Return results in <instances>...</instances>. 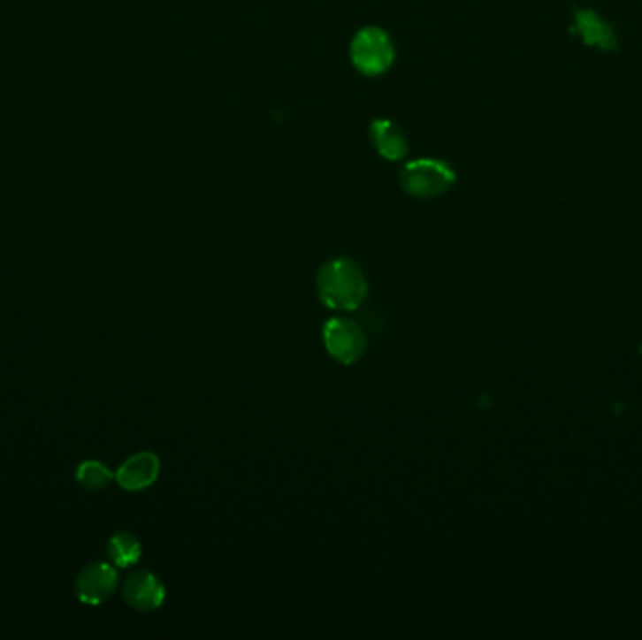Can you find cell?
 I'll return each instance as SVG.
<instances>
[{"label":"cell","instance_id":"6da1fadb","mask_svg":"<svg viewBox=\"0 0 642 640\" xmlns=\"http://www.w3.org/2000/svg\"><path fill=\"white\" fill-rule=\"evenodd\" d=\"M319 301L331 310H357L369 295V282L363 269L348 257H336L327 262L317 272Z\"/></svg>","mask_w":642,"mask_h":640},{"label":"cell","instance_id":"7a4b0ae2","mask_svg":"<svg viewBox=\"0 0 642 640\" xmlns=\"http://www.w3.org/2000/svg\"><path fill=\"white\" fill-rule=\"evenodd\" d=\"M456 180L451 165L434 160V158H419L409 162L402 167L401 182L402 188L416 197H436L446 194Z\"/></svg>","mask_w":642,"mask_h":640},{"label":"cell","instance_id":"3957f363","mask_svg":"<svg viewBox=\"0 0 642 640\" xmlns=\"http://www.w3.org/2000/svg\"><path fill=\"white\" fill-rule=\"evenodd\" d=\"M394 45L386 30L364 27L351 40V63L364 75H379L391 68Z\"/></svg>","mask_w":642,"mask_h":640},{"label":"cell","instance_id":"277c9868","mask_svg":"<svg viewBox=\"0 0 642 640\" xmlns=\"http://www.w3.org/2000/svg\"><path fill=\"white\" fill-rule=\"evenodd\" d=\"M324 344L332 361L355 364L366 352L364 331L351 319L332 317L324 327Z\"/></svg>","mask_w":642,"mask_h":640},{"label":"cell","instance_id":"5b68a950","mask_svg":"<svg viewBox=\"0 0 642 640\" xmlns=\"http://www.w3.org/2000/svg\"><path fill=\"white\" fill-rule=\"evenodd\" d=\"M117 588V569L105 561L88 563L75 581V593L85 605H102L113 596Z\"/></svg>","mask_w":642,"mask_h":640},{"label":"cell","instance_id":"8992f818","mask_svg":"<svg viewBox=\"0 0 642 640\" xmlns=\"http://www.w3.org/2000/svg\"><path fill=\"white\" fill-rule=\"evenodd\" d=\"M122 598L135 611L152 613L165 601V588L150 571H135L122 586Z\"/></svg>","mask_w":642,"mask_h":640},{"label":"cell","instance_id":"52a82bcc","mask_svg":"<svg viewBox=\"0 0 642 640\" xmlns=\"http://www.w3.org/2000/svg\"><path fill=\"white\" fill-rule=\"evenodd\" d=\"M160 476V461L155 453L141 451L132 454L117 469L115 479L120 489L128 492H140L157 483Z\"/></svg>","mask_w":642,"mask_h":640},{"label":"cell","instance_id":"ba28073f","mask_svg":"<svg viewBox=\"0 0 642 640\" xmlns=\"http://www.w3.org/2000/svg\"><path fill=\"white\" fill-rule=\"evenodd\" d=\"M571 33L580 36V40L590 45V48H598L601 51L618 50L615 28L592 10L575 11V25L571 27Z\"/></svg>","mask_w":642,"mask_h":640},{"label":"cell","instance_id":"9c48e42d","mask_svg":"<svg viewBox=\"0 0 642 640\" xmlns=\"http://www.w3.org/2000/svg\"><path fill=\"white\" fill-rule=\"evenodd\" d=\"M371 137L376 150L387 160H401L408 152V141L402 130L391 120H374L371 125Z\"/></svg>","mask_w":642,"mask_h":640},{"label":"cell","instance_id":"30bf717a","mask_svg":"<svg viewBox=\"0 0 642 640\" xmlns=\"http://www.w3.org/2000/svg\"><path fill=\"white\" fill-rule=\"evenodd\" d=\"M107 554H110L115 568L126 569L135 566V563L141 560L143 546L134 533L118 531L110 539V543H107Z\"/></svg>","mask_w":642,"mask_h":640},{"label":"cell","instance_id":"8fae6325","mask_svg":"<svg viewBox=\"0 0 642 640\" xmlns=\"http://www.w3.org/2000/svg\"><path fill=\"white\" fill-rule=\"evenodd\" d=\"M75 479L87 491H103L111 484L115 474L98 461H85L75 469Z\"/></svg>","mask_w":642,"mask_h":640}]
</instances>
